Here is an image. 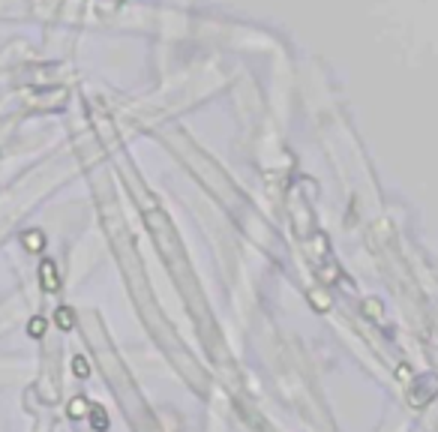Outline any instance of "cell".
<instances>
[{"label": "cell", "mask_w": 438, "mask_h": 432, "mask_svg": "<svg viewBox=\"0 0 438 432\" xmlns=\"http://www.w3.org/2000/svg\"><path fill=\"white\" fill-rule=\"evenodd\" d=\"M435 396H438V375H432V373L421 375V378L414 381V387L408 390V403H411V408L430 405Z\"/></svg>", "instance_id": "6da1fadb"}, {"label": "cell", "mask_w": 438, "mask_h": 432, "mask_svg": "<svg viewBox=\"0 0 438 432\" xmlns=\"http://www.w3.org/2000/svg\"><path fill=\"white\" fill-rule=\"evenodd\" d=\"M75 373H78V375H87V364H84V357H75Z\"/></svg>", "instance_id": "52a82bcc"}, {"label": "cell", "mask_w": 438, "mask_h": 432, "mask_svg": "<svg viewBox=\"0 0 438 432\" xmlns=\"http://www.w3.org/2000/svg\"><path fill=\"white\" fill-rule=\"evenodd\" d=\"M27 330H31V336H36V339H39V336H43V330H45V318H39V315H36V318L31 321V327H27Z\"/></svg>", "instance_id": "5b68a950"}, {"label": "cell", "mask_w": 438, "mask_h": 432, "mask_svg": "<svg viewBox=\"0 0 438 432\" xmlns=\"http://www.w3.org/2000/svg\"><path fill=\"white\" fill-rule=\"evenodd\" d=\"M39 279H43V285H45L48 291H57V288H61V283H57V274H54V265H52V261H45V265H43V270H39Z\"/></svg>", "instance_id": "7a4b0ae2"}, {"label": "cell", "mask_w": 438, "mask_h": 432, "mask_svg": "<svg viewBox=\"0 0 438 432\" xmlns=\"http://www.w3.org/2000/svg\"><path fill=\"white\" fill-rule=\"evenodd\" d=\"M91 424H93L96 432H105V429H108V415H105V408H103V405H93V411H91Z\"/></svg>", "instance_id": "3957f363"}, {"label": "cell", "mask_w": 438, "mask_h": 432, "mask_svg": "<svg viewBox=\"0 0 438 432\" xmlns=\"http://www.w3.org/2000/svg\"><path fill=\"white\" fill-rule=\"evenodd\" d=\"M57 325H61V330H69L75 325V315H73V309L69 306H61L57 309Z\"/></svg>", "instance_id": "277c9868"}, {"label": "cell", "mask_w": 438, "mask_h": 432, "mask_svg": "<svg viewBox=\"0 0 438 432\" xmlns=\"http://www.w3.org/2000/svg\"><path fill=\"white\" fill-rule=\"evenodd\" d=\"M84 408H87L84 399H73V405H69V417H82Z\"/></svg>", "instance_id": "8992f818"}]
</instances>
